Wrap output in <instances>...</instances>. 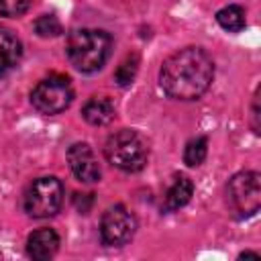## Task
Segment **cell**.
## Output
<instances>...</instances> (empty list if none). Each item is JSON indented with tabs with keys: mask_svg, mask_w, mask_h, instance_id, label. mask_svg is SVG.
Instances as JSON below:
<instances>
[{
	"mask_svg": "<svg viewBox=\"0 0 261 261\" xmlns=\"http://www.w3.org/2000/svg\"><path fill=\"white\" fill-rule=\"evenodd\" d=\"M59 249V237L53 228H39L27 241V253L33 259H49Z\"/></svg>",
	"mask_w": 261,
	"mask_h": 261,
	"instance_id": "cell-9",
	"label": "cell"
},
{
	"mask_svg": "<svg viewBox=\"0 0 261 261\" xmlns=\"http://www.w3.org/2000/svg\"><path fill=\"white\" fill-rule=\"evenodd\" d=\"M216 20H218V24H220L224 31H228V33H239V31H243L245 24H247L245 10H243L241 6H237V4H228V6L220 8V10L216 12Z\"/></svg>",
	"mask_w": 261,
	"mask_h": 261,
	"instance_id": "cell-13",
	"label": "cell"
},
{
	"mask_svg": "<svg viewBox=\"0 0 261 261\" xmlns=\"http://www.w3.org/2000/svg\"><path fill=\"white\" fill-rule=\"evenodd\" d=\"M241 257H255V259H259V255H257V253H251V251H247V253H241Z\"/></svg>",
	"mask_w": 261,
	"mask_h": 261,
	"instance_id": "cell-20",
	"label": "cell"
},
{
	"mask_svg": "<svg viewBox=\"0 0 261 261\" xmlns=\"http://www.w3.org/2000/svg\"><path fill=\"white\" fill-rule=\"evenodd\" d=\"M137 71H139V57H137V55H128V57L116 67V71H114V82H116L120 88H126V86L133 84Z\"/></svg>",
	"mask_w": 261,
	"mask_h": 261,
	"instance_id": "cell-15",
	"label": "cell"
},
{
	"mask_svg": "<svg viewBox=\"0 0 261 261\" xmlns=\"http://www.w3.org/2000/svg\"><path fill=\"white\" fill-rule=\"evenodd\" d=\"M137 230V220L133 212L124 206H112L104 212L100 220V237L102 243L108 247H122L126 245Z\"/></svg>",
	"mask_w": 261,
	"mask_h": 261,
	"instance_id": "cell-7",
	"label": "cell"
},
{
	"mask_svg": "<svg viewBox=\"0 0 261 261\" xmlns=\"http://www.w3.org/2000/svg\"><path fill=\"white\" fill-rule=\"evenodd\" d=\"M22 47L14 33L0 27V77L8 75L20 61Z\"/></svg>",
	"mask_w": 261,
	"mask_h": 261,
	"instance_id": "cell-10",
	"label": "cell"
},
{
	"mask_svg": "<svg viewBox=\"0 0 261 261\" xmlns=\"http://www.w3.org/2000/svg\"><path fill=\"white\" fill-rule=\"evenodd\" d=\"M67 163L80 181L94 184L102 175L98 159H96V155L88 143H73L67 151Z\"/></svg>",
	"mask_w": 261,
	"mask_h": 261,
	"instance_id": "cell-8",
	"label": "cell"
},
{
	"mask_svg": "<svg viewBox=\"0 0 261 261\" xmlns=\"http://www.w3.org/2000/svg\"><path fill=\"white\" fill-rule=\"evenodd\" d=\"M84 118L94 124V126H106L114 120L116 116V108L112 104L110 98H104V96H94L90 98L86 104H84V110H82Z\"/></svg>",
	"mask_w": 261,
	"mask_h": 261,
	"instance_id": "cell-11",
	"label": "cell"
},
{
	"mask_svg": "<svg viewBox=\"0 0 261 261\" xmlns=\"http://www.w3.org/2000/svg\"><path fill=\"white\" fill-rule=\"evenodd\" d=\"M106 159L122 171H141L147 163V147L143 139L128 128L116 130L104 145Z\"/></svg>",
	"mask_w": 261,
	"mask_h": 261,
	"instance_id": "cell-3",
	"label": "cell"
},
{
	"mask_svg": "<svg viewBox=\"0 0 261 261\" xmlns=\"http://www.w3.org/2000/svg\"><path fill=\"white\" fill-rule=\"evenodd\" d=\"M194 194V184L190 181V177L179 175L175 177V181L171 184V188L165 194V202H163V212H173L179 210L181 206H186L190 202Z\"/></svg>",
	"mask_w": 261,
	"mask_h": 261,
	"instance_id": "cell-12",
	"label": "cell"
},
{
	"mask_svg": "<svg viewBox=\"0 0 261 261\" xmlns=\"http://www.w3.org/2000/svg\"><path fill=\"white\" fill-rule=\"evenodd\" d=\"M31 0H0V16H18L27 12Z\"/></svg>",
	"mask_w": 261,
	"mask_h": 261,
	"instance_id": "cell-17",
	"label": "cell"
},
{
	"mask_svg": "<svg viewBox=\"0 0 261 261\" xmlns=\"http://www.w3.org/2000/svg\"><path fill=\"white\" fill-rule=\"evenodd\" d=\"M206 153H208V141L204 137H196L186 145L184 161H186V165L196 167L206 159Z\"/></svg>",
	"mask_w": 261,
	"mask_h": 261,
	"instance_id": "cell-14",
	"label": "cell"
},
{
	"mask_svg": "<svg viewBox=\"0 0 261 261\" xmlns=\"http://www.w3.org/2000/svg\"><path fill=\"white\" fill-rule=\"evenodd\" d=\"M63 204V186L57 177H37L24 194V210L33 218H49L59 212Z\"/></svg>",
	"mask_w": 261,
	"mask_h": 261,
	"instance_id": "cell-5",
	"label": "cell"
},
{
	"mask_svg": "<svg viewBox=\"0 0 261 261\" xmlns=\"http://www.w3.org/2000/svg\"><path fill=\"white\" fill-rule=\"evenodd\" d=\"M73 204L77 206V210L80 212H88V208H90V204H92V194H75V198H73Z\"/></svg>",
	"mask_w": 261,
	"mask_h": 261,
	"instance_id": "cell-18",
	"label": "cell"
},
{
	"mask_svg": "<svg viewBox=\"0 0 261 261\" xmlns=\"http://www.w3.org/2000/svg\"><path fill=\"white\" fill-rule=\"evenodd\" d=\"M226 202L234 216L249 218L261 206V181L257 171H239L226 186Z\"/></svg>",
	"mask_w": 261,
	"mask_h": 261,
	"instance_id": "cell-4",
	"label": "cell"
},
{
	"mask_svg": "<svg viewBox=\"0 0 261 261\" xmlns=\"http://www.w3.org/2000/svg\"><path fill=\"white\" fill-rule=\"evenodd\" d=\"M251 116H253V128H255V133H259V92L253 96V112H251Z\"/></svg>",
	"mask_w": 261,
	"mask_h": 261,
	"instance_id": "cell-19",
	"label": "cell"
},
{
	"mask_svg": "<svg viewBox=\"0 0 261 261\" xmlns=\"http://www.w3.org/2000/svg\"><path fill=\"white\" fill-rule=\"evenodd\" d=\"M71 100L73 90L65 75H49L41 80L31 94L33 106L43 114H59L71 104Z\"/></svg>",
	"mask_w": 261,
	"mask_h": 261,
	"instance_id": "cell-6",
	"label": "cell"
},
{
	"mask_svg": "<svg viewBox=\"0 0 261 261\" xmlns=\"http://www.w3.org/2000/svg\"><path fill=\"white\" fill-rule=\"evenodd\" d=\"M214 63L200 47H184L169 55L159 71L163 92L173 100H198L212 84Z\"/></svg>",
	"mask_w": 261,
	"mask_h": 261,
	"instance_id": "cell-1",
	"label": "cell"
},
{
	"mask_svg": "<svg viewBox=\"0 0 261 261\" xmlns=\"http://www.w3.org/2000/svg\"><path fill=\"white\" fill-rule=\"evenodd\" d=\"M35 33L39 37H57L61 33V22L53 14H43L35 20Z\"/></svg>",
	"mask_w": 261,
	"mask_h": 261,
	"instance_id": "cell-16",
	"label": "cell"
},
{
	"mask_svg": "<svg viewBox=\"0 0 261 261\" xmlns=\"http://www.w3.org/2000/svg\"><path fill=\"white\" fill-rule=\"evenodd\" d=\"M110 49H112V37L98 29L73 31L65 47L69 63L82 73L98 71L110 57Z\"/></svg>",
	"mask_w": 261,
	"mask_h": 261,
	"instance_id": "cell-2",
	"label": "cell"
}]
</instances>
